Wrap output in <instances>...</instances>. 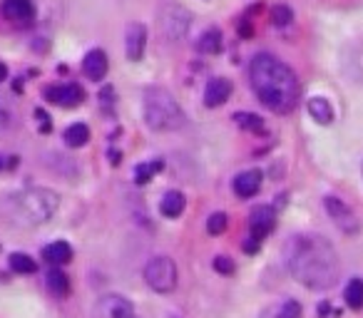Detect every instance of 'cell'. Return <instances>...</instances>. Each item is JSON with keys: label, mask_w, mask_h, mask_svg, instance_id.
<instances>
[{"label": "cell", "mask_w": 363, "mask_h": 318, "mask_svg": "<svg viewBox=\"0 0 363 318\" xmlns=\"http://www.w3.org/2000/svg\"><path fill=\"white\" fill-rule=\"evenodd\" d=\"M286 267L291 276L311 291H328L336 286L341 261L333 244L321 234H294L286 241Z\"/></svg>", "instance_id": "obj_1"}, {"label": "cell", "mask_w": 363, "mask_h": 318, "mask_svg": "<svg viewBox=\"0 0 363 318\" xmlns=\"http://www.w3.org/2000/svg\"><path fill=\"white\" fill-rule=\"evenodd\" d=\"M249 80L259 102L274 115H289L301 99V82L286 63L271 52H259L249 63Z\"/></svg>", "instance_id": "obj_2"}, {"label": "cell", "mask_w": 363, "mask_h": 318, "mask_svg": "<svg viewBox=\"0 0 363 318\" xmlns=\"http://www.w3.org/2000/svg\"><path fill=\"white\" fill-rule=\"evenodd\" d=\"M144 122L154 132H174L185 125V112L174 99V94L164 87H147L142 97Z\"/></svg>", "instance_id": "obj_3"}, {"label": "cell", "mask_w": 363, "mask_h": 318, "mask_svg": "<svg viewBox=\"0 0 363 318\" xmlns=\"http://www.w3.org/2000/svg\"><path fill=\"white\" fill-rule=\"evenodd\" d=\"M58 207H60L58 192H53L48 187H30L13 199V216L18 219V224L40 226L53 219Z\"/></svg>", "instance_id": "obj_4"}, {"label": "cell", "mask_w": 363, "mask_h": 318, "mask_svg": "<svg viewBox=\"0 0 363 318\" xmlns=\"http://www.w3.org/2000/svg\"><path fill=\"white\" fill-rule=\"evenodd\" d=\"M157 27H159V35L169 42H179L182 37H187L192 27V13L187 11L185 6H164L157 16Z\"/></svg>", "instance_id": "obj_5"}, {"label": "cell", "mask_w": 363, "mask_h": 318, "mask_svg": "<svg viewBox=\"0 0 363 318\" xmlns=\"http://www.w3.org/2000/svg\"><path fill=\"white\" fill-rule=\"evenodd\" d=\"M177 264L169 256H152L144 267V281L157 293H172L177 288Z\"/></svg>", "instance_id": "obj_6"}, {"label": "cell", "mask_w": 363, "mask_h": 318, "mask_svg": "<svg viewBox=\"0 0 363 318\" xmlns=\"http://www.w3.org/2000/svg\"><path fill=\"white\" fill-rule=\"evenodd\" d=\"M0 13L18 30H27L37 20V8L32 0H3L0 3Z\"/></svg>", "instance_id": "obj_7"}, {"label": "cell", "mask_w": 363, "mask_h": 318, "mask_svg": "<svg viewBox=\"0 0 363 318\" xmlns=\"http://www.w3.org/2000/svg\"><path fill=\"white\" fill-rule=\"evenodd\" d=\"M324 207H326L328 216H331L333 224H336L343 234L353 236V234H358V231H361V221H358L356 212H353L346 202H341L338 197H326V199H324Z\"/></svg>", "instance_id": "obj_8"}, {"label": "cell", "mask_w": 363, "mask_h": 318, "mask_svg": "<svg viewBox=\"0 0 363 318\" xmlns=\"http://www.w3.org/2000/svg\"><path fill=\"white\" fill-rule=\"evenodd\" d=\"M92 318H140V316L125 296L107 293V296L97 298L95 308H92Z\"/></svg>", "instance_id": "obj_9"}, {"label": "cell", "mask_w": 363, "mask_h": 318, "mask_svg": "<svg viewBox=\"0 0 363 318\" xmlns=\"http://www.w3.org/2000/svg\"><path fill=\"white\" fill-rule=\"evenodd\" d=\"M274 226H276V209L274 207L262 204V207L252 209V214H249V236L264 241L271 231H274Z\"/></svg>", "instance_id": "obj_10"}, {"label": "cell", "mask_w": 363, "mask_h": 318, "mask_svg": "<svg viewBox=\"0 0 363 318\" xmlns=\"http://www.w3.org/2000/svg\"><path fill=\"white\" fill-rule=\"evenodd\" d=\"M45 99L53 104H58V107H78L80 102L85 99V90L80 87L78 82H65V85H50V87H45Z\"/></svg>", "instance_id": "obj_11"}, {"label": "cell", "mask_w": 363, "mask_h": 318, "mask_svg": "<svg viewBox=\"0 0 363 318\" xmlns=\"http://www.w3.org/2000/svg\"><path fill=\"white\" fill-rule=\"evenodd\" d=\"M147 50V27L142 23H130L125 30V55L130 63H140Z\"/></svg>", "instance_id": "obj_12"}, {"label": "cell", "mask_w": 363, "mask_h": 318, "mask_svg": "<svg viewBox=\"0 0 363 318\" xmlns=\"http://www.w3.org/2000/svg\"><path fill=\"white\" fill-rule=\"evenodd\" d=\"M232 92H234V85L229 78H211L204 87V104L209 110H216V107L229 102Z\"/></svg>", "instance_id": "obj_13"}, {"label": "cell", "mask_w": 363, "mask_h": 318, "mask_svg": "<svg viewBox=\"0 0 363 318\" xmlns=\"http://www.w3.org/2000/svg\"><path fill=\"white\" fill-rule=\"evenodd\" d=\"M107 70H110V60H107V52L100 47H92L82 58V75L92 82H102Z\"/></svg>", "instance_id": "obj_14"}, {"label": "cell", "mask_w": 363, "mask_h": 318, "mask_svg": "<svg viewBox=\"0 0 363 318\" xmlns=\"http://www.w3.org/2000/svg\"><path fill=\"white\" fill-rule=\"evenodd\" d=\"M262 172L259 169H247V172L237 174L232 182V189L239 199H252L262 192Z\"/></svg>", "instance_id": "obj_15"}, {"label": "cell", "mask_w": 363, "mask_h": 318, "mask_svg": "<svg viewBox=\"0 0 363 318\" xmlns=\"http://www.w3.org/2000/svg\"><path fill=\"white\" fill-rule=\"evenodd\" d=\"M301 313H304V308L296 298H284V301H276L269 308H264L259 318H301Z\"/></svg>", "instance_id": "obj_16"}, {"label": "cell", "mask_w": 363, "mask_h": 318, "mask_svg": "<svg viewBox=\"0 0 363 318\" xmlns=\"http://www.w3.org/2000/svg\"><path fill=\"white\" fill-rule=\"evenodd\" d=\"M42 261H48L50 267H65L73 261V246L68 241H53L42 249Z\"/></svg>", "instance_id": "obj_17"}, {"label": "cell", "mask_w": 363, "mask_h": 318, "mask_svg": "<svg viewBox=\"0 0 363 318\" xmlns=\"http://www.w3.org/2000/svg\"><path fill=\"white\" fill-rule=\"evenodd\" d=\"M45 286L55 298H68L70 296V279L63 271V267H53L45 274Z\"/></svg>", "instance_id": "obj_18"}, {"label": "cell", "mask_w": 363, "mask_h": 318, "mask_svg": "<svg viewBox=\"0 0 363 318\" xmlns=\"http://www.w3.org/2000/svg\"><path fill=\"white\" fill-rule=\"evenodd\" d=\"M185 209H187V199H185V194L177 192V189H169V192L162 197V202H159V212H162V216H167V219L182 216Z\"/></svg>", "instance_id": "obj_19"}, {"label": "cell", "mask_w": 363, "mask_h": 318, "mask_svg": "<svg viewBox=\"0 0 363 318\" xmlns=\"http://www.w3.org/2000/svg\"><path fill=\"white\" fill-rule=\"evenodd\" d=\"M197 50L202 55H219L224 50V37H221V30L216 27H209L207 32H202L199 42H197Z\"/></svg>", "instance_id": "obj_20"}, {"label": "cell", "mask_w": 363, "mask_h": 318, "mask_svg": "<svg viewBox=\"0 0 363 318\" xmlns=\"http://www.w3.org/2000/svg\"><path fill=\"white\" fill-rule=\"evenodd\" d=\"M306 107H309V115L314 117L319 125H331L333 122V107L326 97H311Z\"/></svg>", "instance_id": "obj_21"}, {"label": "cell", "mask_w": 363, "mask_h": 318, "mask_svg": "<svg viewBox=\"0 0 363 318\" xmlns=\"http://www.w3.org/2000/svg\"><path fill=\"white\" fill-rule=\"evenodd\" d=\"M63 140L70 149H80V147H85L90 142V127L82 125V122H75V125H70L68 130H65Z\"/></svg>", "instance_id": "obj_22"}, {"label": "cell", "mask_w": 363, "mask_h": 318, "mask_svg": "<svg viewBox=\"0 0 363 318\" xmlns=\"http://www.w3.org/2000/svg\"><path fill=\"white\" fill-rule=\"evenodd\" d=\"M343 298H346V306L353 311H361L363 308V279H351L343 288Z\"/></svg>", "instance_id": "obj_23"}, {"label": "cell", "mask_w": 363, "mask_h": 318, "mask_svg": "<svg viewBox=\"0 0 363 318\" xmlns=\"http://www.w3.org/2000/svg\"><path fill=\"white\" fill-rule=\"evenodd\" d=\"M234 122H237V127L252 132V135H264V132H266L264 120L259 115H254V112H237V115H234Z\"/></svg>", "instance_id": "obj_24"}, {"label": "cell", "mask_w": 363, "mask_h": 318, "mask_svg": "<svg viewBox=\"0 0 363 318\" xmlns=\"http://www.w3.org/2000/svg\"><path fill=\"white\" fill-rule=\"evenodd\" d=\"M164 169V159H152V162H144L135 167V184H147L152 182L154 174H159Z\"/></svg>", "instance_id": "obj_25"}, {"label": "cell", "mask_w": 363, "mask_h": 318, "mask_svg": "<svg viewBox=\"0 0 363 318\" xmlns=\"http://www.w3.org/2000/svg\"><path fill=\"white\" fill-rule=\"evenodd\" d=\"M11 269L16 274H35L37 271V261L32 259V256L27 254H20V251H16V254H11Z\"/></svg>", "instance_id": "obj_26"}, {"label": "cell", "mask_w": 363, "mask_h": 318, "mask_svg": "<svg viewBox=\"0 0 363 318\" xmlns=\"http://www.w3.org/2000/svg\"><path fill=\"white\" fill-rule=\"evenodd\" d=\"M13 122H16V112H13L11 99H6L3 94H0V137L11 132Z\"/></svg>", "instance_id": "obj_27"}, {"label": "cell", "mask_w": 363, "mask_h": 318, "mask_svg": "<svg viewBox=\"0 0 363 318\" xmlns=\"http://www.w3.org/2000/svg\"><path fill=\"white\" fill-rule=\"evenodd\" d=\"M229 226V216L224 212H214V214L207 219V234L209 236H221Z\"/></svg>", "instance_id": "obj_28"}, {"label": "cell", "mask_w": 363, "mask_h": 318, "mask_svg": "<svg viewBox=\"0 0 363 318\" xmlns=\"http://www.w3.org/2000/svg\"><path fill=\"white\" fill-rule=\"evenodd\" d=\"M271 23L276 27H289L294 23V11L289 6H284V3H279V6L271 8Z\"/></svg>", "instance_id": "obj_29"}, {"label": "cell", "mask_w": 363, "mask_h": 318, "mask_svg": "<svg viewBox=\"0 0 363 318\" xmlns=\"http://www.w3.org/2000/svg\"><path fill=\"white\" fill-rule=\"evenodd\" d=\"M211 267H214L216 274H221V276H232L234 271H237V267H234V261L229 259V256H214V261H211Z\"/></svg>", "instance_id": "obj_30"}, {"label": "cell", "mask_w": 363, "mask_h": 318, "mask_svg": "<svg viewBox=\"0 0 363 318\" xmlns=\"http://www.w3.org/2000/svg\"><path fill=\"white\" fill-rule=\"evenodd\" d=\"M35 120H37V127H40V132H50V130H53V122H50L48 112L35 110Z\"/></svg>", "instance_id": "obj_31"}, {"label": "cell", "mask_w": 363, "mask_h": 318, "mask_svg": "<svg viewBox=\"0 0 363 318\" xmlns=\"http://www.w3.org/2000/svg\"><path fill=\"white\" fill-rule=\"evenodd\" d=\"M239 35L242 37H252L254 35V27H252V20H249V18H242V23H239Z\"/></svg>", "instance_id": "obj_32"}, {"label": "cell", "mask_w": 363, "mask_h": 318, "mask_svg": "<svg viewBox=\"0 0 363 318\" xmlns=\"http://www.w3.org/2000/svg\"><path fill=\"white\" fill-rule=\"evenodd\" d=\"M100 102H107V104H112L115 102V90L107 85V87H102V92H100Z\"/></svg>", "instance_id": "obj_33"}, {"label": "cell", "mask_w": 363, "mask_h": 318, "mask_svg": "<svg viewBox=\"0 0 363 318\" xmlns=\"http://www.w3.org/2000/svg\"><path fill=\"white\" fill-rule=\"evenodd\" d=\"M259 246H262V241L254 239V236H249V239L244 241V251H247V254H254V251H257Z\"/></svg>", "instance_id": "obj_34"}, {"label": "cell", "mask_w": 363, "mask_h": 318, "mask_svg": "<svg viewBox=\"0 0 363 318\" xmlns=\"http://www.w3.org/2000/svg\"><path fill=\"white\" fill-rule=\"evenodd\" d=\"M120 159H122V154H120V152H117V149H112V152H110V162H112V164H120Z\"/></svg>", "instance_id": "obj_35"}, {"label": "cell", "mask_w": 363, "mask_h": 318, "mask_svg": "<svg viewBox=\"0 0 363 318\" xmlns=\"http://www.w3.org/2000/svg\"><path fill=\"white\" fill-rule=\"evenodd\" d=\"M3 80H8V68L0 63V82H3Z\"/></svg>", "instance_id": "obj_36"}, {"label": "cell", "mask_w": 363, "mask_h": 318, "mask_svg": "<svg viewBox=\"0 0 363 318\" xmlns=\"http://www.w3.org/2000/svg\"><path fill=\"white\" fill-rule=\"evenodd\" d=\"M8 167V162H6V159H3V154H0V172H3V169H6Z\"/></svg>", "instance_id": "obj_37"}]
</instances>
